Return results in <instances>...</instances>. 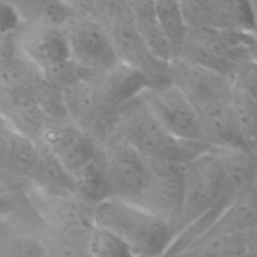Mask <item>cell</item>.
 Listing matches in <instances>:
<instances>
[{
    "mask_svg": "<svg viewBox=\"0 0 257 257\" xmlns=\"http://www.w3.org/2000/svg\"><path fill=\"white\" fill-rule=\"evenodd\" d=\"M67 115L87 133H93L113 112L100 99L97 89L87 79H78L62 89Z\"/></svg>",
    "mask_w": 257,
    "mask_h": 257,
    "instance_id": "15",
    "label": "cell"
},
{
    "mask_svg": "<svg viewBox=\"0 0 257 257\" xmlns=\"http://www.w3.org/2000/svg\"><path fill=\"white\" fill-rule=\"evenodd\" d=\"M40 147L34 140L12 130L7 156L0 175L27 183L39 158Z\"/></svg>",
    "mask_w": 257,
    "mask_h": 257,
    "instance_id": "21",
    "label": "cell"
},
{
    "mask_svg": "<svg viewBox=\"0 0 257 257\" xmlns=\"http://www.w3.org/2000/svg\"><path fill=\"white\" fill-rule=\"evenodd\" d=\"M102 151L100 143L87 132H82L79 137L57 156L60 165L72 177L87 167Z\"/></svg>",
    "mask_w": 257,
    "mask_h": 257,
    "instance_id": "28",
    "label": "cell"
},
{
    "mask_svg": "<svg viewBox=\"0 0 257 257\" xmlns=\"http://www.w3.org/2000/svg\"><path fill=\"white\" fill-rule=\"evenodd\" d=\"M182 188V203L173 227V240L191 227H195L201 236L222 212V175L211 148L183 166Z\"/></svg>",
    "mask_w": 257,
    "mask_h": 257,
    "instance_id": "3",
    "label": "cell"
},
{
    "mask_svg": "<svg viewBox=\"0 0 257 257\" xmlns=\"http://www.w3.org/2000/svg\"><path fill=\"white\" fill-rule=\"evenodd\" d=\"M222 175V207L257 181V155L245 147L211 148ZM223 211V210H222Z\"/></svg>",
    "mask_w": 257,
    "mask_h": 257,
    "instance_id": "14",
    "label": "cell"
},
{
    "mask_svg": "<svg viewBox=\"0 0 257 257\" xmlns=\"http://www.w3.org/2000/svg\"><path fill=\"white\" fill-rule=\"evenodd\" d=\"M252 230H257V181L238 193L202 235Z\"/></svg>",
    "mask_w": 257,
    "mask_h": 257,
    "instance_id": "18",
    "label": "cell"
},
{
    "mask_svg": "<svg viewBox=\"0 0 257 257\" xmlns=\"http://www.w3.org/2000/svg\"><path fill=\"white\" fill-rule=\"evenodd\" d=\"M137 98L171 135L187 142L205 143L197 110L175 85L147 87Z\"/></svg>",
    "mask_w": 257,
    "mask_h": 257,
    "instance_id": "8",
    "label": "cell"
},
{
    "mask_svg": "<svg viewBox=\"0 0 257 257\" xmlns=\"http://www.w3.org/2000/svg\"><path fill=\"white\" fill-rule=\"evenodd\" d=\"M150 180L135 203L167 221L173 228L182 203L183 166L158 162H150Z\"/></svg>",
    "mask_w": 257,
    "mask_h": 257,
    "instance_id": "11",
    "label": "cell"
},
{
    "mask_svg": "<svg viewBox=\"0 0 257 257\" xmlns=\"http://www.w3.org/2000/svg\"><path fill=\"white\" fill-rule=\"evenodd\" d=\"M203 142L210 148L243 147L233 122L231 99L198 110Z\"/></svg>",
    "mask_w": 257,
    "mask_h": 257,
    "instance_id": "17",
    "label": "cell"
},
{
    "mask_svg": "<svg viewBox=\"0 0 257 257\" xmlns=\"http://www.w3.org/2000/svg\"><path fill=\"white\" fill-rule=\"evenodd\" d=\"M82 78L92 83L110 112L137 98L148 87L147 80L141 73L122 62L103 72L82 75Z\"/></svg>",
    "mask_w": 257,
    "mask_h": 257,
    "instance_id": "13",
    "label": "cell"
},
{
    "mask_svg": "<svg viewBox=\"0 0 257 257\" xmlns=\"http://www.w3.org/2000/svg\"><path fill=\"white\" fill-rule=\"evenodd\" d=\"M23 23L63 28L77 13L67 0H20L14 4Z\"/></svg>",
    "mask_w": 257,
    "mask_h": 257,
    "instance_id": "22",
    "label": "cell"
},
{
    "mask_svg": "<svg viewBox=\"0 0 257 257\" xmlns=\"http://www.w3.org/2000/svg\"><path fill=\"white\" fill-rule=\"evenodd\" d=\"M206 3L210 29L242 34L257 30L250 0H206Z\"/></svg>",
    "mask_w": 257,
    "mask_h": 257,
    "instance_id": "19",
    "label": "cell"
},
{
    "mask_svg": "<svg viewBox=\"0 0 257 257\" xmlns=\"http://www.w3.org/2000/svg\"><path fill=\"white\" fill-rule=\"evenodd\" d=\"M94 222L124 241L140 257H163L172 245V226L130 201H102L94 206Z\"/></svg>",
    "mask_w": 257,
    "mask_h": 257,
    "instance_id": "2",
    "label": "cell"
},
{
    "mask_svg": "<svg viewBox=\"0 0 257 257\" xmlns=\"http://www.w3.org/2000/svg\"><path fill=\"white\" fill-rule=\"evenodd\" d=\"M22 55L15 33L0 35V73Z\"/></svg>",
    "mask_w": 257,
    "mask_h": 257,
    "instance_id": "33",
    "label": "cell"
},
{
    "mask_svg": "<svg viewBox=\"0 0 257 257\" xmlns=\"http://www.w3.org/2000/svg\"><path fill=\"white\" fill-rule=\"evenodd\" d=\"M103 23L109 32L119 62L141 73L147 80L148 87L170 84V63L151 52L137 32L127 8L123 12L112 14Z\"/></svg>",
    "mask_w": 257,
    "mask_h": 257,
    "instance_id": "7",
    "label": "cell"
},
{
    "mask_svg": "<svg viewBox=\"0 0 257 257\" xmlns=\"http://www.w3.org/2000/svg\"><path fill=\"white\" fill-rule=\"evenodd\" d=\"M156 15L161 28L172 44L176 57L188 33V24L181 0H156Z\"/></svg>",
    "mask_w": 257,
    "mask_h": 257,
    "instance_id": "27",
    "label": "cell"
},
{
    "mask_svg": "<svg viewBox=\"0 0 257 257\" xmlns=\"http://www.w3.org/2000/svg\"><path fill=\"white\" fill-rule=\"evenodd\" d=\"M251 7H252L253 17H255V22L257 25V0H251Z\"/></svg>",
    "mask_w": 257,
    "mask_h": 257,
    "instance_id": "35",
    "label": "cell"
},
{
    "mask_svg": "<svg viewBox=\"0 0 257 257\" xmlns=\"http://www.w3.org/2000/svg\"><path fill=\"white\" fill-rule=\"evenodd\" d=\"M124 2H125V4H127V2H128V0H124Z\"/></svg>",
    "mask_w": 257,
    "mask_h": 257,
    "instance_id": "36",
    "label": "cell"
},
{
    "mask_svg": "<svg viewBox=\"0 0 257 257\" xmlns=\"http://www.w3.org/2000/svg\"><path fill=\"white\" fill-rule=\"evenodd\" d=\"M27 185L45 195H75L74 180L72 176L60 165L55 156L43 148H40L39 158L28 178Z\"/></svg>",
    "mask_w": 257,
    "mask_h": 257,
    "instance_id": "20",
    "label": "cell"
},
{
    "mask_svg": "<svg viewBox=\"0 0 257 257\" xmlns=\"http://www.w3.org/2000/svg\"><path fill=\"white\" fill-rule=\"evenodd\" d=\"M251 49V34L188 28L185 43L176 57L190 59L231 78L241 62L252 58Z\"/></svg>",
    "mask_w": 257,
    "mask_h": 257,
    "instance_id": "4",
    "label": "cell"
},
{
    "mask_svg": "<svg viewBox=\"0 0 257 257\" xmlns=\"http://www.w3.org/2000/svg\"><path fill=\"white\" fill-rule=\"evenodd\" d=\"M40 240L44 257H93L89 250V238L63 235L43 228Z\"/></svg>",
    "mask_w": 257,
    "mask_h": 257,
    "instance_id": "29",
    "label": "cell"
},
{
    "mask_svg": "<svg viewBox=\"0 0 257 257\" xmlns=\"http://www.w3.org/2000/svg\"><path fill=\"white\" fill-rule=\"evenodd\" d=\"M27 192L30 203L45 230L89 238L90 233L95 228L94 206L75 195H45L28 185Z\"/></svg>",
    "mask_w": 257,
    "mask_h": 257,
    "instance_id": "9",
    "label": "cell"
},
{
    "mask_svg": "<svg viewBox=\"0 0 257 257\" xmlns=\"http://www.w3.org/2000/svg\"><path fill=\"white\" fill-rule=\"evenodd\" d=\"M70 60L80 77L103 72L119 62L107 27L94 15L75 14L63 27Z\"/></svg>",
    "mask_w": 257,
    "mask_h": 257,
    "instance_id": "6",
    "label": "cell"
},
{
    "mask_svg": "<svg viewBox=\"0 0 257 257\" xmlns=\"http://www.w3.org/2000/svg\"><path fill=\"white\" fill-rule=\"evenodd\" d=\"M84 131L80 130L69 117L47 118L37 143L40 148L57 157L68 146L72 145Z\"/></svg>",
    "mask_w": 257,
    "mask_h": 257,
    "instance_id": "26",
    "label": "cell"
},
{
    "mask_svg": "<svg viewBox=\"0 0 257 257\" xmlns=\"http://www.w3.org/2000/svg\"><path fill=\"white\" fill-rule=\"evenodd\" d=\"M108 133L124 140L150 162L185 166L210 150L205 143L187 142L171 135L147 112L138 98L114 110L95 138L99 142Z\"/></svg>",
    "mask_w": 257,
    "mask_h": 257,
    "instance_id": "1",
    "label": "cell"
},
{
    "mask_svg": "<svg viewBox=\"0 0 257 257\" xmlns=\"http://www.w3.org/2000/svg\"><path fill=\"white\" fill-rule=\"evenodd\" d=\"M250 2H251V0H250Z\"/></svg>",
    "mask_w": 257,
    "mask_h": 257,
    "instance_id": "37",
    "label": "cell"
},
{
    "mask_svg": "<svg viewBox=\"0 0 257 257\" xmlns=\"http://www.w3.org/2000/svg\"><path fill=\"white\" fill-rule=\"evenodd\" d=\"M73 180H74L75 195L85 202L95 206L107 200L108 187L103 150L87 167L78 172Z\"/></svg>",
    "mask_w": 257,
    "mask_h": 257,
    "instance_id": "24",
    "label": "cell"
},
{
    "mask_svg": "<svg viewBox=\"0 0 257 257\" xmlns=\"http://www.w3.org/2000/svg\"><path fill=\"white\" fill-rule=\"evenodd\" d=\"M170 79L197 112L215 103L230 100L232 95L230 77L182 57L170 62Z\"/></svg>",
    "mask_w": 257,
    "mask_h": 257,
    "instance_id": "10",
    "label": "cell"
},
{
    "mask_svg": "<svg viewBox=\"0 0 257 257\" xmlns=\"http://www.w3.org/2000/svg\"><path fill=\"white\" fill-rule=\"evenodd\" d=\"M89 250L93 257H140L114 233L97 226L90 233Z\"/></svg>",
    "mask_w": 257,
    "mask_h": 257,
    "instance_id": "30",
    "label": "cell"
},
{
    "mask_svg": "<svg viewBox=\"0 0 257 257\" xmlns=\"http://www.w3.org/2000/svg\"><path fill=\"white\" fill-rule=\"evenodd\" d=\"M0 257H44L40 235L0 221Z\"/></svg>",
    "mask_w": 257,
    "mask_h": 257,
    "instance_id": "25",
    "label": "cell"
},
{
    "mask_svg": "<svg viewBox=\"0 0 257 257\" xmlns=\"http://www.w3.org/2000/svg\"><path fill=\"white\" fill-rule=\"evenodd\" d=\"M104 156L108 198L136 202L151 176V166L136 148L108 133L99 141Z\"/></svg>",
    "mask_w": 257,
    "mask_h": 257,
    "instance_id": "5",
    "label": "cell"
},
{
    "mask_svg": "<svg viewBox=\"0 0 257 257\" xmlns=\"http://www.w3.org/2000/svg\"><path fill=\"white\" fill-rule=\"evenodd\" d=\"M231 110L241 143L257 155V102L233 87Z\"/></svg>",
    "mask_w": 257,
    "mask_h": 257,
    "instance_id": "23",
    "label": "cell"
},
{
    "mask_svg": "<svg viewBox=\"0 0 257 257\" xmlns=\"http://www.w3.org/2000/svg\"><path fill=\"white\" fill-rule=\"evenodd\" d=\"M22 24V17L14 3L0 0V35L15 33Z\"/></svg>",
    "mask_w": 257,
    "mask_h": 257,
    "instance_id": "32",
    "label": "cell"
},
{
    "mask_svg": "<svg viewBox=\"0 0 257 257\" xmlns=\"http://www.w3.org/2000/svg\"><path fill=\"white\" fill-rule=\"evenodd\" d=\"M233 87L243 92L257 102V60H243L233 70L231 77Z\"/></svg>",
    "mask_w": 257,
    "mask_h": 257,
    "instance_id": "31",
    "label": "cell"
},
{
    "mask_svg": "<svg viewBox=\"0 0 257 257\" xmlns=\"http://www.w3.org/2000/svg\"><path fill=\"white\" fill-rule=\"evenodd\" d=\"M23 57L40 70L70 60L69 47L63 28L23 23L15 32Z\"/></svg>",
    "mask_w": 257,
    "mask_h": 257,
    "instance_id": "12",
    "label": "cell"
},
{
    "mask_svg": "<svg viewBox=\"0 0 257 257\" xmlns=\"http://www.w3.org/2000/svg\"><path fill=\"white\" fill-rule=\"evenodd\" d=\"M127 10L151 52L170 63L175 58V50L157 20L156 0H128Z\"/></svg>",
    "mask_w": 257,
    "mask_h": 257,
    "instance_id": "16",
    "label": "cell"
},
{
    "mask_svg": "<svg viewBox=\"0 0 257 257\" xmlns=\"http://www.w3.org/2000/svg\"><path fill=\"white\" fill-rule=\"evenodd\" d=\"M12 128L8 125V123L3 119L0 115V172L3 170V165H4L5 156H7L8 146H9V138Z\"/></svg>",
    "mask_w": 257,
    "mask_h": 257,
    "instance_id": "34",
    "label": "cell"
}]
</instances>
